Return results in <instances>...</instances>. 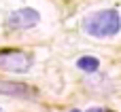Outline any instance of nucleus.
<instances>
[{
	"instance_id": "5",
	"label": "nucleus",
	"mask_w": 121,
	"mask_h": 112,
	"mask_svg": "<svg viewBox=\"0 0 121 112\" xmlns=\"http://www.w3.org/2000/svg\"><path fill=\"white\" fill-rule=\"evenodd\" d=\"M77 66H79L81 70H85V72H96L100 64H98L96 57H89V55H87V57H81V59L77 61Z\"/></svg>"
},
{
	"instance_id": "2",
	"label": "nucleus",
	"mask_w": 121,
	"mask_h": 112,
	"mask_svg": "<svg viewBox=\"0 0 121 112\" xmlns=\"http://www.w3.org/2000/svg\"><path fill=\"white\" fill-rule=\"evenodd\" d=\"M32 66V57L21 51H2L0 53V68L11 72H28Z\"/></svg>"
},
{
	"instance_id": "3",
	"label": "nucleus",
	"mask_w": 121,
	"mask_h": 112,
	"mask_svg": "<svg viewBox=\"0 0 121 112\" xmlns=\"http://www.w3.org/2000/svg\"><path fill=\"white\" fill-rule=\"evenodd\" d=\"M38 21H40V15H38V11H34V8H19V11L11 13L9 19H6L9 28H13V30H28V28H34Z\"/></svg>"
},
{
	"instance_id": "6",
	"label": "nucleus",
	"mask_w": 121,
	"mask_h": 112,
	"mask_svg": "<svg viewBox=\"0 0 121 112\" xmlns=\"http://www.w3.org/2000/svg\"><path fill=\"white\" fill-rule=\"evenodd\" d=\"M87 112H104L102 108H91V110H87Z\"/></svg>"
},
{
	"instance_id": "7",
	"label": "nucleus",
	"mask_w": 121,
	"mask_h": 112,
	"mask_svg": "<svg viewBox=\"0 0 121 112\" xmlns=\"http://www.w3.org/2000/svg\"><path fill=\"white\" fill-rule=\"evenodd\" d=\"M70 112H81V110H70Z\"/></svg>"
},
{
	"instance_id": "1",
	"label": "nucleus",
	"mask_w": 121,
	"mask_h": 112,
	"mask_svg": "<svg viewBox=\"0 0 121 112\" xmlns=\"http://www.w3.org/2000/svg\"><path fill=\"white\" fill-rule=\"evenodd\" d=\"M85 32L96 36V38H106V36H115L121 28L119 13L115 8H106V11H98L94 15H89L83 23Z\"/></svg>"
},
{
	"instance_id": "4",
	"label": "nucleus",
	"mask_w": 121,
	"mask_h": 112,
	"mask_svg": "<svg viewBox=\"0 0 121 112\" xmlns=\"http://www.w3.org/2000/svg\"><path fill=\"white\" fill-rule=\"evenodd\" d=\"M0 95L19 97V100H34L38 97V91L26 83H13V80H0Z\"/></svg>"
}]
</instances>
